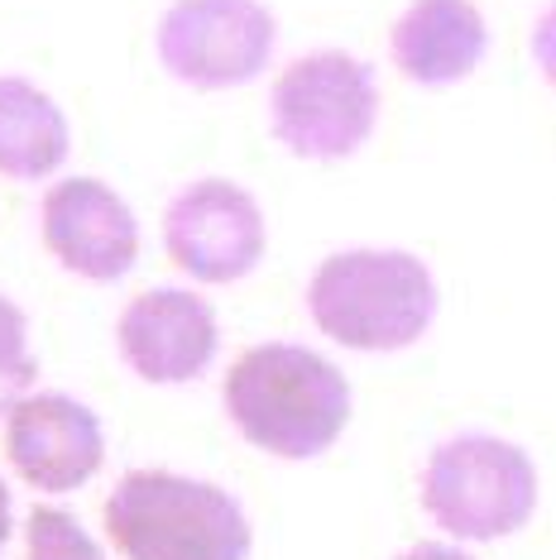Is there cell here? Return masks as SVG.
<instances>
[{
	"mask_svg": "<svg viewBox=\"0 0 556 560\" xmlns=\"http://www.w3.org/2000/svg\"><path fill=\"white\" fill-rule=\"evenodd\" d=\"M225 412L250 445L312 460L350 422L346 374L302 346H255L225 374Z\"/></svg>",
	"mask_w": 556,
	"mask_h": 560,
	"instance_id": "obj_1",
	"label": "cell"
},
{
	"mask_svg": "<svg viewBox=\"0 0 556 560\" xmlns=\"http://www.w3.org/2000/svg\"><path fill=\"white\" fill-rule=\"evenodd\" d=\"M125 560H250V522L231 493L169 469H130L106 499Z\"/></svg>",
	"mask_w": 556,
	"mask_h": 560,
	"instance_id": "obj_2",
	"label": "cell"
},
{
	"mask_svg": "<svg viewBox=\"0 0 556 560\" xmlns=\"http://www.w3.org/2000/svg\"><path fill=\"white\" fill-rule=\"evenodd\" d=\"M308 312L336 346L384 354L422 340L437 316V283L403 249H346L312 273Z\"/></svg>",
	"mask_w": 556,
	"mask_h": 560,
	"instance_id": "obj_3",
	"label": "cell"
},
{
	"mask_svg": "<svg viewBox=\"0 0 556 560\" xmlns=\"http://www.w3.org/2000/svg\"><path fill=\"white\" fill-rule=\"evenodd\" d=\"M422 508L461 541L509 537L537 508V469L499 436H456L422 469Z\"/></svg>",
	"mask_w": 556,
	"mask_h": 560,
	"instance_id": "obj_4",
	"label": "cell"
},
{
	"mask_svg": "<svg viewBox=\"0 0 556 560\" xmlns=\"http://www.w3.org/2000/svg\"><path fill=\"white\" fill-rule=\"evenodd\" d=\"M379 120L374 68L336 48L288 62L269 96L274 139L298 159H350Z\"/></svg>",
	"mask_w": 556,
	"mask_h": 560,
	"instance_id": "obj_5",
	"label": "cell"
},
{
	"mask_svg": "<svg viewBox=\"0 0 556 560\" xmlns=\"http://www.w3.org/2000/svg\"><path fill=\"white\" fill-rule=\"evenodd\" d=\"M278 24L259 0H173L159 24V62L197 92H225L259 78Z\"/></svg>",
	"mask_w": 556,
	"mask_h": 560,
	"instance_id": "obj_6",
	"label": "cell"
},
{
	"mask_svg": "<svg viewBox=\"0 0 556 560\" xmlns=\"http://www.w3.org/2000/svg\"><path fill=\"white\" fill-rule=\"evenodd\" d=\"M163 245L183 273L201 283H235L264 254V215L245 187L207 177L173 197L163 215Z\"/></svg>",
	"mask_w": 556,
	"mask_h": 560,
	"instance_id": "obj_7",
	"label": "cell"
},
{
	"mask_svg": "<svg viewBox=\"0 0 556 560\" xmlns=\"http://www.w3.org/2000/svg\"><path fill=\"white\" fill-rule=\"evenodd\" d=\"M10 465L24 483L48 493H68L86 483L106 460V441L92 407L68 393H34L10 407Z\"/></svg>",
	"mask_w": 556,
	"mask_h": 560,
	"instance_id": "obj_8",
	"label": "cell"
},
{
	"mask_svg": "<svg viewBox=\"0 0 556 560\" xmlns=\"http://www.w3.org/2000/svg\"><path fill=\"white\" fill-rule=\"evenodd\" d=\"M44 240L62 269L92 283L130 273L139 254V225L130 207L96 177H68L44 197Z\"/></svg>",
	"mask_w": 556,
	"mask_h": 560,
	"instance_id": "obj_9",
	"label": "cell"
},
{
	"mask_svg": "<svg viewBox=\"0 0 556 560\" xmlns=\"http://www.w3.org/2000/svg\"><path fill=\"white\" fill-rule=\"evenodd\" d=\"M120 354L144 384H187L217 354V312L183 288L139 292L120 316Z\"/></svg>",
	"mask_w": 556,
	"mask_h": 560,
	"instance_id": "obj_10",
	"label": "cell"
},
{
	"mask_svg": "<svg viewBox=\"0 0 556 560\" xmlns=\"http://www.w3.org/2000/svg\"><path fill=\"white\" fill-rule=\"evenodd\" d=\"M489 24L475 0H413L389 34L398 72L417 86H451L485 62Z\"/></svg>",
	"mask_w": 556,
	"mask_h": 560,
	"instance_id": "obj_11",
	"label": "cell"
},
{
	"mask_svg": "<svg viewBox=\"0 0 556 560\" xmlns=\"http://www.w3.org/2000/svg\"><path fill=\"white\" fill-rule=\"evenodd\" d=\"M68 159V120L39 86L24 78H0V173L44 177Z\"/></svg>",
	"mask_w": 556,
	"mask_h": 560,
	"instance_id": "obj_12",
	"label": "cell"
},
{
	"mask_svg": "<svg viewBox=\"0 0 556 560\" xmlns=\"http://www.w3.org/2000/svg\"><path fill=\"white\" fill-rule=\"evenodd\" d=\"M34 354H30V322L15 302L0 298V412L24 398V388L34 384Z\"/></svg>",
	"mask_w": 556,
	"mask_h": 560,
	"instance_id": "obj_13",
	"label": "cell"
},
{
	"mask_svg": "<svg viewBox=\"0 0 556 560\" xmlns=\"http://www.w3.org/2000/svg\"><path fill=\"white\" fill-rule=\"evenodd\" d=\"M30 560H101V551L62 508H34L30 513Z\"/></svg>",
	"mask_w": 556,
	"mask_h": 560,
	"instance_id": "obj_14",
	"label": "cell"
},
{
	"mask_svg": "<svg viewBox=\"0 0 556 560\" xmlns=\"http://www.w3.org/2000/svg\"><path fill=\"white\" fill-rule=\"evenodd\" d=\"M533 62H537L542 78L556 86V0L542 10L537 24H533Z\"/></svg>",
	"mask_w": 556,
	"mask_h": 560,
	"instance_id": "obj_15",
	"label": "cell"
},
{
	"mask_svg": "<svg viewBox=\"0 0 556 560\" xmlns=\"http://www.w3.org/2000/svg\"><path fill=\"white\" fill-rule=\"evenodd\" d=\"M398 560H471L461 551V546H441V541H422V546H413L408 556H398Z\"/></svg>",
	"mask_w": 556,
	"mask_h": 560,
	"instance_id": "obj_16",
	"label": "cell"
},
{
	"mask_svg": "<svg viewBox=\"0 0 556 560\" xmlns=\"http://www.w3.org/2000/svg\"><path fill=\"white\" fill-rule=\"evenodd\" d=\"M5 537H10V493L0 483V546H5Z\"/></svg>",
	"mask_w": 556,
	"mask_h": 560,
	"instance_id": "obj_17",
	"label": "cell"
}]
</instances>
